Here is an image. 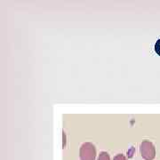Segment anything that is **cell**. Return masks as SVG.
I'll use <instances>...</instances> for the list:
<instances>
[{"mask_svg": "<svg viewBox=\"0 0 160 160\" xmlns=\"http://www.w3.org/2000/svg\"><path fill=\"white\" fill-rule=\"evenodd\" d=\"M98 160H110V158H109V155L108 154L107 152L102 151V152H101L100 155H99Z\"/></svg>", "mask_w": 160, "mask_h": 160, "instance_id": "3", "label": "cell"}, {"mask_svg": "<svg viewBox=\"0 0 160 160\" xmlns=\"http://www.w3.org/2000/svg\"><path fill=\"white\" fill-rule=\"evenodd\" d=\"M140 151L144 160H153L156 157V149L149 141H143L140 145Z\"/></svg>", "mask_w": 160, "mask_h": 160, "instance_id": "2", "label": "cell"}, {"mask_svg": "<svg viewBox=\"0 0 160 160\" xmlns=\"http://www.w3.org/2000/svg\"><path fill=\"white\" fill-rule=\"evenodd\" d=\"M80 160H95L96 149L91 142H85L82 144L79 150Z\"/></svg>", "mask_w": 160, "mask_h": 160, "instance_id": "1", "label": "cell"}, {"mask_svg": "<svg viewBox=\"0 0 160 160\" xmlns=\"http://www.w3.org/2000/svg\"><path fill=\"white\" fill-rule=\"evenodd\" d=\"M113 160H127V159H126V158L125 157V155L118 154L116 157H114V159Z\"/></svg>", "mask_w": 160, "mask_h": 160, "instance_id": "4", "label": "cell"}]
</instances>
